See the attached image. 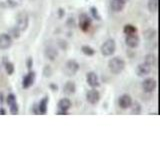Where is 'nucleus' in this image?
Returning <instances> with one entry per match:
<instances>
[{
    "mask_svg": "<svg viewBox=\"0 0 160 150\" xmlns=\"http://www.w3.org/2000/svg\"><path fill=\"white\" fill-rule=\"evenodd\" d=\"M108 68L113 74H120L125 68V61L121 57H113L109 60Z\"/></svg>",
    "mask_w": 160,
    "mask_h": 150,
    "instance_id": "1",
    "label": "nucleus"
},
{
    "mask_svg": "<svg viewBox=\"0 0 160 150\" xmlns=\"http://www.w3.org/2000/svg\"><path fill=\"white\" fill-rule=\"evenodd\" d=\"M115 50H116V43H115V40L111 38L107 39L100 47V52L103 56H112Z\"/></svg>",
    "mask_w": 160,
    "mask_h": 150,
    "instance_id": "2",
    "label": "nucleus"
},
{
    "mask_svg": "<svg viewBox=\"0 0 160 150\" xmlns=\"http://www.w3.org/2000/svg\"><path fill=\"white\" fill-rule=\"evenodd\" d=\"M16 27L20 31H25L29 25V15L26 11H20L17 14Z\"/></svg>",
    "mask_w": 160,
    "mask_h": 150,
    "instance_id": "3",
    "label": "nucleus"
},
{
    "mask_svg": "<svg viewBox=\"0 0 160 150\" xmlns=\"http://www.w3.org/2000/svg\"><path fill=\"white\" fill-rule=\"evenodd\" d=\"M78 70H79V64L76 60L70 59L65 63L64 72L67 76H74L78 72Z\"/></svg>",
    "mask_w": 160,
    "mask_h": 150,
    "instance_id": "4",
    "label": "nucleus"
},
{
    "mask_svg": "<svg viewBox=\"0 0 160 150\" xmlns=\"http://www.w3.org/2000/svg\"><path fill=\"white\" fill-rule=\"evenodd\" d=\"M72 103L70 101V99L68 98H62L61 100H59L58 102V111L57 114L62 115V114H68V110L71 108Z\"/></svg>",
    "mask_w": 160,
    "mask_h": 150,
    "instance_id": "5",
    "label": "nucleus"
},
{
    "mask_svg": "<svg viewBox=\"0 0 160 150\" xmlns=\"http://www.w3.org/2000/svg\"><path fill=\"white\" fill-rule=\"evenodd\" d=\"M13 44V39L8 33L0 34V50H6Z\"/></svg>",
    "mask_w": 160,
    "mask_h": 150,
    "instance_id": "6",
    "label": "nucleus"
},
{
    "mask_svg": "<svg viewBox=\"0 0 160 150\" xmlns=\"http://www.w3.org/2000/svg\"><path fill=\"white\" fill-rule=\"evenodd\" d=\"M156 86H157L156 80L153 78H146L142 82V89L146 93H152L156 89Z\"/></svg>",
    "mask_w": 160,
    "mask_h": 150,
    "instance_id": "7",
    "label": "nucleus"
},
{
    "mask_svg": "<svg viewBox=\"0 0 160 150\" xmlns=\"http://www.w3.org/2000/svg\"><path fill=\"white\" fill-rule=\"evenodd\" d=\"M79 26L81 28L82 31L86 32L89 30L90 26H91V19L86 13H82L79 17Z\"/></svg>",
    "mask_w": 160,
    "mask_h": 150,
    "instance_id": "8",
    "label": "nucleus"
},
{
    "mask_svg": "<svg viewBox=\"0 0 160 150\" xmlns=\"http://www.w3.org/2000/svg\"><path fill=\"white\" fill-rule=\"evenodd\" d=\"M125 43L130 48H136L140 43V38L136 33L129 34L126 35V37H125Z\"/></svg>",
    "mask_w": 160,
    "mask_h": 150,
    "instance_id": "9",
    "label": "nucleus"
},
{
    "mask_svg": "<svg viewBox=\"0 0 160 150\" xmlns=\"http://www.w3.org/2000/svg\"><path fill=\"white\" fill-rule=\"evenodd\" d=\"M86 81H87L89 86L92 87V88H97V87L100 86L98 75L95 72H93V71H90V72L87 73V75H86Z\"/></svg>",
    "mask_w": 160,
    "mask_h": 150,
    "instance_id": "10",
    "label": "nucleus"
},
{
    "mask_svg": "<svg viewBox=\"0 0 160 150\" xmlns=\"http://www.w3.org/2000/svg\"><path fill=\"white\" fill-rule=\"evenodd\" d=\"M132 102H133L132 98H131V96H130L129 94H122L118 99V104H119L120 108H122V109L130 108Z\"/></svg>",
    "mask_w": 160,
    "mask_h": 150,
    "instance_id": "11",
    "label": "nucleus"
},
{
    "mask_svg": "<svg viewBox=\"0 0 160 150\" xmlns=\"http://www.w3.org/2000/svg\"><path fill=\"white\" fill-rule=\"evenodd\" d=\"M86 100L90 104H97L100 100V93L93 88L86 93Z\"/></svg>",
    "mask_w": 160,
    "mask_h": 150,
    "instance_id": "12",
    "label": "nucleus"
},
{
    "mask_svg": "<svg viewBox=\"0 0 160 150\" xmlns=\"http://www.w3.org/2000/svg\"><path fill=\"white\" fill-rule=\"evenodd\" d=\"M151 70H152V67L151 66H149L148 64L143 62V63H140L138 66H137V68H136V73H137L138 76L142 77V76H146V75H148L150 72H151Z\"/></svg>",
    "mask_w": 160,
    "mask_h": 150,
    "instance_id": "13",
    "label": "nucleus"
},
{
    "mask_svg": "<svg viewBox=\"0 0 160 150\" xmlns=\"http://www.w3.org/2000/svg\"><path fill=\"white\" fill-rule=\"evenodd\" d=\"M35 80V73L33 71H29L25 76L23 77L22 80V87L23 88H29L32 86Z\"/></svg>",
    "mask_w": 160,
    "mask_h": 150,
    "instance_id": "14",
    "label": "nucleus"
},
{
    "mask_svg": "<svg viewBox=\"0 0 160 150\" xmlns=\"http://www.w3.org/2000/svg\"><path fill=\"white\" fill-rule=\"evenodd\" d=\"M125 5H126V2L124 0H111V3H110L111 9L114 12H121Z\"/></svg>",
    "mask_w": 160,
    "mask_h": 150,
    "instance_id": "15",
    "label": "nucleus"
},
{
    "mask_svg": "<svg viewBox=\"0 0 160 150\" xmlns=\"http://www.w3.org/2000/svg\"><path fill=\"white\" fill-rule=\"evenodd\" d=\"M47 106H48V97H44L40 100V102L37 106V113L46 114L47 113Z\"/></svg>",
    "mask_w": 160,
    "mask_h": 150,
    "instance_id": "16",
    "label": "nucleus"
},
{
    "mask_svg": "<svg viewBox=\"0 0 160 150\" xmlns=\"http://www.w3.org/2000/svg\"><path fill=\"white\" fill-rule=\"evenodd\" d=\"M76 91V85L72 81H67L63 86V92L67 95H72Z\"/></svg>",
    "mask_w": 160,
    "mask_h": 150,
    "instance_id": "17",
    "label": "nucleus"
},
{
    "mask_svg": "<svg viewBox=\"0 0 160 150\" xmlns=\"http://www.w3.org/2000/svg\"><path fill=\"white\" fill-rule=\"evenodd\" d=\"M45 56H46L49 60H51V61H53V60L57 57L58 55V52H57V49L53 47V46H48L46 47V49H45Z\"/></svg>",
    "mask_w": 160,
    "mask_h": 150,
    "instance_id": "18",
    "label": "nucleus"
},
{
    "mask_svg": "<svg viewBox=\"0 0 160 150\" xmlns=\"http://www.w3.org/2000/svg\"><path fill=\"white\" fill-rule=\"evenodd\" d=\"M3 65H4V68H5V71L7 72L8 75H12L14 73V65L11 61H9L8 58L4 57L3 58Z\"/></svg>",
    "mask_w": 160,
    "mask_h": 150,
    "instance_id": "19",
    "label": "nucleus"
},
{
    "mask_svg": "<svg viewBox=\"0 0 160 150\" xmlns=\"http://www.w3.org/2000/svg\"><path fill=\"white\" fill-rule=\"evenodd\" d=\"M144 62L146 63V64H148L149 66L154 67L155 65H156V56H155V55L152 54V53L145 55V57H144Z\"/></svg>",
    "mask_w": 160,
    "mask_h": 150,
    "instance_id": "20",
    "label": "nucleus"
},
{
    "mask_svg": "<svg viewBox=\"0 0 160 150\" xmlns=\"http://www.w3.org/2000/svg\"><path fill=\"white\" fill-rule=\"evenodd\" d=\"M123 32L126 35L134 34V33H137V28L132 24H126L123 28Z\"/></svg>",
    "mask_w": 160,
    "mask_h": 150,
    "instance_id": "21",
    "label": "nucleus"
},
{
    "mask_svg": "<svg viewBox=\"0 0 160 150\" xmlns=\"http://www.w3.org/2000/svg\"><path fill=\"white\" fill-rule=\"evenodd\" d=\"M81 51L83 52V54H85L86 56H93L95 54V50L94 48H92L89 45H83L81 47Z\"/></svg>",
    "mask_w": 160,
    "mask_h": 150,
    "instance_id": "22",
    "label": "nucleus"
},
{
    "mask_svg": "<svg viewBox=\"0 0 160 150\" xmlns=\"http://www.w3.org/2000/svg\"><path fill=\"white\" fill-rule=\"evenodd\" d=\"M130 108H131V114L138 115V114L141 113V104H140L139 102H134V103L132 102Z\"/></svg>",
    "mask_w": 160,
    "mask_h": 150,
    "instance_id": "23",
    "label": "nucleus"
},
{
    "mask_svg": "<svg viewBox=\"0 0 160 150\" xmlns=\"http://www.w3.org/2000/svg\"><path fill=\"white\" fill-rule=\"evenodd\" d=\"M147 7L150 12H156L158 10V0H149Z\"/></svg>",
    "mask_w": 160,
    "mask_h": 150,
    "instance_id": "24",
    "label": "nucleus"
},
{
    "mask_svg": "<svg viewBox=\"0 0 160 150\" xmlns=\"http://www.w3.org/2000/svg\"><path fill=\"white\" fill-rule=\"evenodd\" d=\"M20 32H21V31H20V30L16 27V26H14V27H12V28H10L9 29V35H10V36H11L12 38H19L20 37Z\"/></svg>",
    "mask_w": 160,
    "mask_h": 150,
    "instance_id": "25",
    "label": "nucleus"
},
{
    "mask_svg": "<svg viewBox=\"0 0 160 150\" xmlns=\"http://www.w3.org/2000/svg\"><path fill=\"white\" fill-rule=\"evenodd\" d=\"M156 34H157V31L155 29H152V28H150V29H148V30H146L145 31V37H146L148 40H151V39H153L155 36H156Z\"/></svg>",
    "mask_w": 160,
    "mask_h": 150,
    "instance_id": "26",
    "label": "nucleus"
},
{
    "mask_svg": "<svg viewBox=\"0 0 160 150\" xmlns=\"http://www.w3.org/2000/svg\"><path fill=\"white\" fill-rule=\"evenodd\" d=\"M6 102H7V104L9 105H12V104H14V103H16L17 101H16V96L13 94V93H10V94H8V96L6 97Z\"/></svg>",
    "mask_w": 160,
    "mask_h": 150,
    "instance_id": "27",
    "label": "nucleus"
},
{
    "mask_svg": "<svg viewBox=\"0 0 160 150\" xmlns=\"http://www.w3.org/2000/svg\"><path fill=\"white\" fill-rule=\"evenodd\" d=\"M9 111H10V113L13 114V115L18 114V112H19V108H18V104H17V102H16V103H14V104H12V105H10V106H9Z\"/></svg>",
    "mask_w": 160,
    "mask_h": 150,
    "instance_id": "28",
    "label": "nucleus"
},
{
    "mask_svg": "<svg viewBox=\"0 0 160 150\" xmlns=\"http://www.w3.org/2000/svg\"><path fill=\"white\" fill-rule=\"evenodd\" d=\"M90 12H91L92 14V16L95 18V19H97V20H100V15L97 11V8L96 7H91L90 8Z\"/></svg>",
    "mask_w": 160,
    "mask_h": 150,
    "instance_id": "29",
    "label": "nucleus"
},
{
    "mask_svg": "<svg viewBox=\"0 0 160 150\" xmlns=\"http://www.w3.org/2000/svg\"><path fill=\"white\" fill-rule=\"evenodd\" d=\"M32 64H33V60H32V58H28V60H27V67H28V69H31Z\"/></svg>",
    "mask_w": 160,
    "mask_h": 150,
    "instance_id": "30",
    "label": "nucleus"
},
{
    "mask_svg": "<svg viewBox=\"0 0 160 150\" xmlns=\"http://www.w3.org/2000/svg\"><path fill=\"white\" fill-rule=\"evenodd\" d=\"M58 12H59V17H62L63 16V14H65V11L62 9V8H60L59 10H58Z\"/></svg>",
    "mask_w": 160,
    "mask_h": 150,
    "instance_id": "31",
    "label": "nucleus"
},
{
    "mask_svg": "<svg viewBox=\"0 0 160 150\" xmlns=\"http://www.w3.org/2000/svg\"><path fill=\"white\" fill-rule=\"evenodd\" d=\"M0 114L5 115V114H6V110H5L4 108H0Z\"/></svg>",
    "mask_w": 160,
    "mask_h": 150,
    "instance_id": "32",
    "label": "nucleus"
},
{
    "mask_svg": "<svg viewBox=\"0 0 160 150\" xmlns=\"http://www.w3.org/2000/svg\"><path fill=\"white\" fill-rule=\"evenodd\" d=\"M124 1H125V2H126V3H127V2H128V0H124Z\"/></svg>",
    "mask_w": 160,
    "mask_h": 150,
    "instance_id": "33",
    "label": "nucleus"
}]
</instances>
